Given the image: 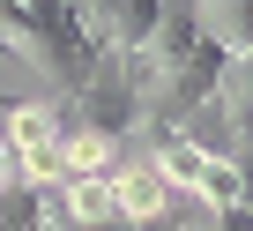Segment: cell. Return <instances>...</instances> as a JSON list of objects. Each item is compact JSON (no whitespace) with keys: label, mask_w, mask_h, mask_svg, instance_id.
<instances>
[{"label":"cell","mask_w":253,"mask_h":231,"mask_svg":"<svg viewBox=\"0 0 253 231\" xmlns=\"http://www.w3.org/2000/svg\"><path fill=\"white\" fill-rule=\"evenodd\" d=\"M112 201H119V224H142V231L171 224V179H164L149 157H134V164L112 172Z\"/></svg>","instance_id":"6da1fadb"},{"label":"cell","mask_w":253,"mask_h":231,"mask_svg":"<svg viewBox=\"0 0 253 231\" xmlns=\"http://www.w3.org/2000/svg\"><path fill=\"white\" fill-rule=\"evenodd\" d=\"M15 179H23V164H15V142H8V135H0V194H8Z\"/></svg>","instance_id":"7a4b0ae2"}]
</instances>
